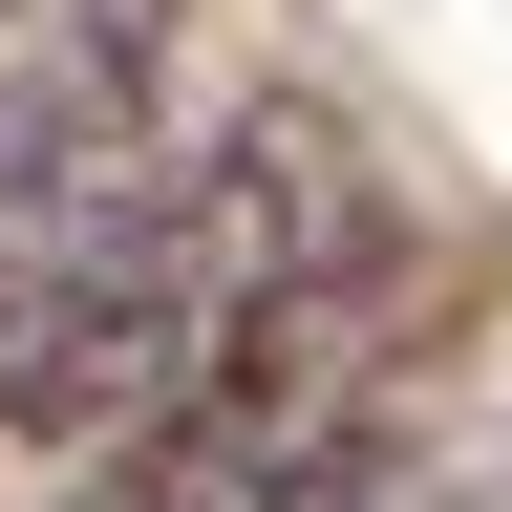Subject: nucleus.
<instances>
[{
  "label": "nucleus",
  "instance_id": "nucleus-1",
  "mask_svg": "<svg viewBox=\"0 0 512 512\" xmlns=\"http://www.w3.org/2000/svg\"><path fill=\"white\" fill-rule=\"evenodd\" d=\"M384 214H363V150H342V107H235L214 150H171L150 192H128V235L22 320V363H0V427L22 448H107L171 406L192 363L235 342L256 299H299V278H342Z\"/></svg>",
  "mask_w": 512,
  "mask_h": 512
},
{
  "label": "nucleus",
  "instance_id": "nucleus-2",
  "mask_svg": "<svg viewBox=\"0 0 512 512\" xmlns=\"http://www.w3.org/2000/svg\"><path fill=\"white\" fill-rule=\"evenodd\" d=\"M384 470H406V235H363L299 299H256L107 448L86 512H384Z\"/></svg>",
  "mask_w": 512,
  "mask_h": 512
},
{
  "label": "nucleus",
  "instance_id": "nucleus-3",
  "mask_svg": "<svg viewBox=\"0 0 512 512\" xmlns=\"http://www.w3.org/2000/svg\"><path fill=\"white\" fill-rule=\"evenodd\" d=\"M171 22L192 0H43L0 43V363L171 171Z\"/></svg>",
  "mask_w": 512,
  "mask_h": 512
},
{
  "label": "nucleus",
  "instance_id": "nucleus-4",
  "mask_svg": "<svg viewBox=\"0 0 512 512\" xmlns=\"http://www.w3.org/2000/svg\"><path fill=\"white\" fill-rule=\"evenodd\" d=\"M22 22H43V0H0V43H22Z\"/></svg>",
  "mask_w": 512,
  "mask_h": 512
}]
</instances>
